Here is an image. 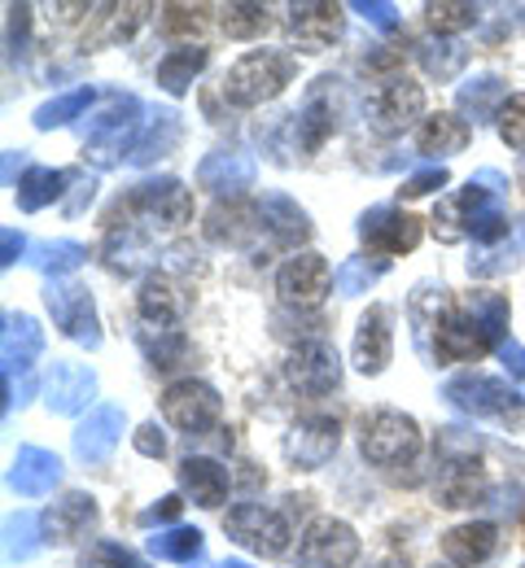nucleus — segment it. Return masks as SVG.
I'll return each mask as SVG.
<instances>
[{"mask_svg":"<svg viewBox=\"0 0 525 568\" xmlns=\"http://www.w3.org/2000/svg\"><path fill=\"white\" fill-rule=\"evenodd\" d=\"M508 297L504 293H468L460 306H451V315L443 320L438 337H434V358L438 363H468L482 358L486 351H499L508 342Z\"/></svg>","mask_w":525,"mask_h":568,"instance_id":"f257e3e1","label":"nucleus"},{"mask_svg":"<svg viewBox=\"0 0 525 568\" xmlns=\"http://www.w3.org/2000/svg\"><path fill=\"white\" fill-rule=\"evenodd\" d=\"M443 398H447L455 412L473 416V420H495V425L522 428L525 425V398L499 376H486V372H460L443 385Z\"/></svg>","mask_w":525,"mask_h":568,"instance_id":"f03ea898","label":"nucleus"},{"mask_svg":"<svg viewBox=\"0 0 525 568\" xmlns=\"http://www.w3.org/2000/svg\"><path fill=\"white\" fill-rule=\"evenodd\" d=\"M299 74V62L294 53H281V49H254L245 53L224 79V97L232 105H263V101H276L290 79Z\"/></svg>","mask_w":525,"mask_h":568,"instance_id":"7ed1b4c3","label":"nucleus"},{"mask_svg":"<svg viewBox=\"0 0 525 568\" xmlns=\"http://www.w3.org/2000/svg\"><path fill=\"white\" fill-rule=\"evenodd\" d=\"M504 193H508V180H504L499 171H477L464 189L447 193V197L434 206V236L447 241V245L464 241L482 214L491 211V206H499Z\"/></svg>","mask_w":525,"mask_h":568,"instance_id":"20e7f679","label":"nucleus"},{"mask_svg":"<svg viewBox=\"0 0 525 568\" xmlns=\"http://www.w3.org/2000/svg\"><path fill=\"white\" fill-rule=\"evenodd\" d=\"M360 450L376 468H398L421 455V428L394 407H376L360 420Z\"/></svg>","mask_w":525,"mask_h":568,"instance_id":"39448f33","label":"nucleus"},{"mask_svg":"<svg viewBox=\"0 0 525 568\" xmlns=\"http://www.w3.org/2000/svg\"><path fill=\"white\" fill-rule=\"evenodd\" d=\"M228 538L254 556H285L290 538H294V520L290 511L272 507V503H236L224 516Z\"/></svg>","mask_w":525,"mask_h":568,"instance_id":"423d86ee","label":"nucleus"},{"mask_svg":"<svg viewBox=\"0 0 525 568\" xmlns=\"http://www.w3.org/2000/svg\"><path fill=\"white\" fill-rule=\"evenodd\" d=\"M162 420L171 428H180V433H189V437H206L224 420V398L206 381L184 376V381L162 389Z\"/></svg>","mask_w":525,"mask_h":568,"instance_id":"0eeeda50","label":"nucleus"},{"mask_svg":"<svg viewBox=\"0 0 525 568\" xmlns=\"http://www.w3.org/2000/svg\"><path fill=\"white\" fill-rule=\"evenodd\" d=\"M141 128H145V119H141V101H137L132 92H123V97H110L105 110H101L97 119L83 123V141L92 144L97 162H114L123 149L137 144Z\"/></svg>","mask_w":525,"mask_h":568,"instance_id":"6e6552de","label":"nucleus"},{"mask_svg":"<svg viewBox=\"0 0 525 568\" xmlns=\"http://www.w3.org/2000/svg\"><path fill=\"white\" fill-rule=\"evenodd\" d=\"M421 114H425V92L416 79L394 74V79H381L373 88L368 123H373L376 136H403Z\"/></svg>","mask_w":525,"mask_h":568,"instance_id":"1a4fd4ad","label":"nucleus"},{"mask_svg":"<svg viewBox=\"0 0 525 568\" xmlns=\"http://www.w3.org/2000/svg\"><path fill=\"white\" fill-rule=\"evenodd\" d=\"M44 306L53 315V324L62 328V337H71L75 346L97 351L101 346V320L92 306V293L75 281H49L44 288Z\"/></svg>","mask_w":525,"mask_h":568,"instance_id":"9d476101","label":"nucleus"},{"mask_svg":"<svg viewBox=\"0 0 525 568\" xmlns=\"http://www.w3.org/2000/svg\"><path fill=\"white\" fill-rule=\"evenodd\" d=\"M360 560V534L337 516H315L299 538L302 568H351Z\"/></svg>","mask_w":525,"mask_h":568,"instance_id":"9b49d317","label":"nucleus"},{"mask_svg":"<svg viewBox=\"0 0 525 568\" xmlns=\"http://www.w3.org/2000/svg\"><path fill=\"white\" fill-rule=\"evenodd\" d=\"M337 442H342V428L333 416H302L285 433V459L302 473H315L337 455Z\"/></svg>","mask_w":525,"mask_h":568,"instance_id":"f8f14e48","label":"nucleus"},{"mask_svg":"<svg viewBox=\"0 0 525 568\" xmlns=\"http://www.w3.org/2000/svg\"><path fill=\"white\" fill-rule=\"evenodd\" d=\"M128 211H141L150 223H162V227H184L193 219V193L171 175L145 180L128 193Z\"/></svg>","mask_w":525,"mask_h":568,"instance_id":"ddd939ff","label":"nucleus"},{"mask_svg":"<svg viewBox=\"0 0 525 568\" xmlns=\"http://www.w3.org/2000/svg\"><path fill=\"white\" fill-rule=\"evenodd\" d=\"M285 376H290V385H294L299 394L320 398V394L337 389V381H342V358H337V351H333L329 342H299V346L290 351Z\"/></svg>","mask_w":525,"mask_h":568,"instance_id":"4468645a","label":"nucleus"},{"mask_svg":"<svg viewBox=\"0 0 525 568\" xmlns=\"http://www.w3.org/2000/svg\"><path fill=\"white\" fill-rule=\"evenodd\" d=\"M360 236L376 254H412L421 245V223L398 206H373L360 214Z\"/></svg>","mask_w":525,"mask_h":568,"instance_id":"2eb2a0df","label":"nucleus"},{"mask_svg":"<svg viewBox=\"0 0 525 568\" xmlns=\"http://www.w3.org/2000/svg\"><path fill=\"white\" fill-rule=\"evenodd\" d=\"M390 355H394V311L390 306H368L364 311V320H360V328H355V367L364 372V376H381L385 367H390Z\"/></svg>","mask_w":525,"mask_h":568,"instance_id":"dca6fc26","label":"nucleus"},{"mask_svg":"<svg viewBox=\"0 0 525 568\" xmlns=\"http://www.w3.org/2000/svg\"><path fill=\"white\" fill-rule=\"evenodd\" d=\"M451 315V293L438 281H421L407 297V320H412V342L421 358H434V337Z\"/></svg>","mask_w":525,"mask_h":568,"instance_id":"f3484780","label":"nucleus"},{"mask_svg":"<svg viewBox=\"0 0 525 568\" xmlns=\"http://www.w3.org/2000/svg\"><path fill=\"white\" fill-rule=\"evenodd\" d=\"M123 425H128V416L119 403H97L75 428V455L88 464H105L123 437Z\"/></svg>","mask_w":525,"mask_h":568,"instance_id":"a211bd4d","label":"nucleus"},{"mask_svg":"<svg viewBox=\"0 0 525 568\" xmlns=\"http://www.w3.org/2000/svg\"><path fill=\"white\" fill-rule=\"evenodd\" d=\"M434 495L443 507H473V503H486L491 495V481L477 464V455H460V459H438V481H434Z\"/></svg>","mask_w":525,"mask_h":568,"instance_id":"6ab92c4d","label":"nucleus"},{"mask_svg":"<svg viewBox=\"0 0 525 568\" xmlns=\"http://www.w3.org/2000/svg\"><path fill=\"white\" fill-rule=\"evenodd\" d=\"M198 184L215 197H241L254 189V158L241 149H215L198 162Z\"/></svg>","mask_w":525,"mask_h":568,"instance_id":"aec40b11","label":"nucleus"},{"mask_svg":"<svg viewBox=\"0 0 525 568\" xmlns=\"http://www.w3.org/2000/svg\"><path fill=\"white\" fill-rule=\"evenodd\" d=\"M333 284V272L320 254H294L285 258V267L276 272V293L285 297V306H315Z\"/></svg>","mask_w":525,"mask_h":568,"instance_id":"412c9836","label":"nucleus"},{"mask_svg":"<svg viewBox=\"0 0 525 568\" xmlns=\"http://www.w3.org/2000/svg\"><path fill=\"white\" fill-rule=\"evenodd\" d=\"M333 83L337 79H320V88L306 97V105H302L299 114H294V123H290V132H294V149L299 153H315L320 144L329 141L333 132H337V110H333Z\"/></svg>","mask_w":525,"mask_h":568,"instance_id":"4be33fe9","label":"nucleus"},{"mask_svg":"<svg viewBox=\"0 0 525 568\" xmlns=\"http://www.w3.org/2000/svg\"><path fill=\"white\" fill-rule=\"evenodd\" d=\"M259 227H263V236L276 250H299L302 241L311 236L306 211H302L294 197H285V193H263V202H259Z\"/></svg>","mask_w":525,"mask_h":568,"instance_id":"5701e85b","label":"nucleus"},{"mask_svg":"<svg viewBox=\"0 0 525 568\" xmlns=\"http://www.w3.org/2000/svg\"><path fill=\"white\" fill-rule=\"evenodd\" d=\"M97 394V376L79 363H53L49 381H44V403L53 416H79ZM92 412V407H88Z\"/></svg>","mask_w":525,"mask_h":568,"instance_id":"b1692460","label":"nucleus"},{"mask_svg":"<svg viewBox=\"0 0 525 568\" xmlns=\"http://www.w3.org/2000/svg\"><path fill=\"white\" fill-rule=\"evenodd\" d=\"M499 547V529L491 520H468L443 534V556L451 568H482Z\"/></svg>","mask_w":525,"mask_h":568,"instance_id":"393cba45","label":"nucleus"},{"mask_svg":"<svg viewBox=\"0 0 525 568\" xmlns=\"http://www.w3.org/2000/svg\"><path fill=\"white\" fill-rule=\"evenodd\" d=\"M62 481V459L44 446H22L13 455V468H9V486L22 498H40L49 495L53 486Z\"/></svg>","mask_w":525,"mask_h":568,"instance_id":"a878e982","label":"nucleus"},{"mask_svg":"<svg viewBox=\"0 0 525 568\" xmlns=\"http://www.w3.org/2000/svg\"><path fill=\"white\" fill-rule=\"evenodd\" d=\"M180 490L198 507H220V503H228V490H232V473L211 455H189L180 464Z\"/></svg>","mask_w":525,"mask_h":568,"instance_id":"bb28decb","label":"nucleus"},{"mask_svg":"<svg viewBox=\"0 0 525 568\" xmlns=\"http://www.w3.org/2000/svg\"><path fill=\"white\" fill-rule=\"evenodd\" d=\"M290 36L299 40L302 53H324L342 36V9L337 4H294Z\"/></svg>","mask_w":525,"mask_h":568,"instance_id":"cd10ccee","label":"nucleus"},{"mask_svg":"<svg viewBox=\"0 0 525 568\" xmlns=\"http://www.w3.org/2000/svg\"><path fill=\"white\" fill-rule=\"evenodd\" d=\"M97 498L92 495H67V498H58L40 520H44V538L49 542H75V538H83L92 525H97Z\"/></svg>","mask_w":525,"mask_h":568,"instance_id":"c85d7f7f","label":"nucleus"},{"mask_svg":"<svg viewBox=\"0 0 525 568\" xmlns=\"http://www.w3.org/2000/svg\"><path fill=\"white\" fill-rule=\"evenodd\" d=\"M40 355H44V328L31 315H4V381H13V372L27 376Z\"/></svg>","mask_w":525,"mask_h":568,"instance_id":"c756f323","label":"nucleus"},{"mask_svg":"<svg viewBox=\"0 0 525 568\" xmlns=\"http://www.w3.org/2000/svg\"><path fill=\"white\" fill-rule=\"evenodd\" d=\"M504 101H508V83L499 74H477V79H468V83L455 88V105H460L464 123H473V128L499 119Z\"/></svg>","mask_w":525,"mask_h":568,"instance_id":"7c9ffc66","label":"nucleus"},{"mask_svg":"<svg viewBox=\"0 0 525 568\" xmlns=\"http://www.w3.org/2000/svg\"><path fill=\"white\" fill-rule=\"evenodd\" d=\"M175 144H180V114H175V110H158V114L145 119L137 144L128 149V162H132V166H150L158 158H166Z\"/></svg>","mask_w":525,"mask_h":568,"instance_id":"2f4dec72","label":"nucleus"},{"mask_svg":"<svg viewBox=\"0 0 525 568\" xmlns=\"http://www.w3.org/2000/svg\"><path fill=\"white\" fill-rule=\"evenodd\" d=\"M473 141V128L460 119V114H430L416 132V149L425 158H451V153H464Z\"/></svg>","mask_w":525,"mask_h":568,"instance_id":"473e14b6","label":"nucleus"},{"mask_svg":"<svg viewBox=\"0 0 525 568\" xmlns=\"http://www.w3.org/2000/svg\"><path fill=\"white\" fill-rule=\"evenodd\" d=\"M206 62H211V49H206V44H175V49L158 62V88L171 92V97H184L189 83L206 71Z\"/></svg>","mask_w":525,"mask_h":568,"instance_id":"72a5a7b5","label":"nucleus"},{"mask_svg":"<svg viewBox=\"0 0 525 568\" xmlns=\"http://www.w3.org/2000/svg\"><path fill=\"white\" fill-rule=\"evenodd\" d=\"M259 211H250V206H215V211L206 214V236L215 241V245H232V250H241V245H250V236H259L263 227L254 223Z\"/></svg>","mask_w":525,"mask_h":568,"instance_id":"f704fd0d","label":"nucleus"},{"mask_svg":"<svg viewBox=\"0 0 525 568\" xmlns=\"http://www.w3.org/2000/svg\"><path fill=\"white\" fill-rule=\"evenodd\" d=\"M71 180V171H53V166H31L22 180H18V189H13V197H18V211H27V214H36V211H44L49 202H58Z\"/></svg>","mask_w":525,"mask_h":568,"instance_id":"c9c22d12","label":"nucleus"},{"mask_svg":"<svg viewBox=\"0 0 525 568\" xmlns=\"http://www.w3.org/2000/svg\"><path fill=\"white\" fill-rule=\"evenodd\" d=\"M137 306H141L145 328H175V320H180V293L162 281V276H145L141 281Z\"/></svg>","mask_w":525,"mask_h":568,"instance_id":"e433bc0d","label":"nucleus"},{"mask_svg":"<svg viewBox=\"0 0 525 568\" xmlns=\"http://www.w3.org/2000/svg\"><path fill=\"white\" fill-rule=\"evenodd\" d=\"M416 62H421V71L430 74V79H438V83H447L455 74L464 71V62H468V53L460 49V44H451L443 36H425V40H416Z\"/></svg>","mask_w":525,"mask_h":568,"instance_id":"4c0bfd02","label":"nucleus"},{"mask_svg":"<svg viewBox=\"0 0 525 568\" xmlns=\"http://www.w3.org/2000/svg\"><path fill=\"white\" fill-rule=\"evenodd\" d=\"M137 342H141V351H145V358L158 372H171V367H180L189 358V337L180 328H141Z\"/></svg>","mask_w":525,"mask_h":568,"instance_id":"58836bf2","label":"nucleus"},{"mask_svg":"<svg viewBox=\"0 0 525 568\" xmlns=\"http://www.w3.org/2000/svg\"><path fill=\"white\" fill-rule=\"evenodd\" d=\"M150 556L171 560V565H193V560L202 556V534H198V529H184V525L158 529L150 538Z\"/></svg>","mask_w":525,"mask_h":568,"instance_id":"ea45409f","label":"nucleus"},{"mask_svg":"<svg viewBox=\"0 0 525 568\" xmlns=\"http://www.w3.org/2000/svg\"><path fill=\"white\" fill-rule=\"evenodd\" d=\"M40 529H44V520H40L36 511L9 516V520H4V556H9V560H31V556L40 551Z\"/></svg>","mask_w":525,"mask_h":568,"instance_id":"a19ab883","label":"nucleus"},{"mask_svg":"<svg viewBox=\"0 0 525 568\" xmlns=\"http://www.w3.org/2000/svg\"><path fill=\"white\" fill-rule=\"evenodd\" d=\"M385 267H390L385 258H364V254H360V258H346V263L333 272V288H337L342 297L368 293V288H373V284L385 276Z\"/></svg>","mask_w":525,"mask_h":568,"instance_id":"79ce46f5","label":"nucleus"},{"mask_svg":"<svg viewBox=\"0 0 525 568\" xmlns=\"http://www.w3.org/2000/svg\"><path fill=\"white\" fill-rule=\"evenodd\" d=\"M220 27L228 31V40H259L272 27V9L267 4H228Z\"/></svg>","mask_w":525,"mask_h":568,"instance_id":"37998d69","label":"nucleus"},{"mask_svg":"<svg viewBox=\"0 0 525 568\" xmlns=\"http://www.w3.org/2000/svg\"><path fill=\"white\" fill-rule=\"evenodd\" d=\"M88 105H92V88H75V92H67V97H53V101H44V105L36 110V128H40V132H53V128L79 119Z\"/></svg>","mask_w":525,"mask_h":568,"instance_id":"c03bdc74","label":"nucleus"},{"mask_svg":"<svg viewBox=\"0 0 525 568\" xmlns=\"http://www.w3.org/2000/svg\"><path fill=\"white\" fill-rule=\"evenodd\" d=\"M83 258H88V250H83L79 241H49V245H40V258H36V267H40L44 276L62 281V276H71V272H75Z\"/></svg>","mask_w":525,"mask_h":568,"instance_id":"a18cd8bd","label":"nucleus"},{"mask_svg":"<svg viewBox=\"0 0 525 568\" xmlns=\"http://www.w3.org/2000/svg\"><path fill=\"white\" fill-rule=\"evenodd\" d=\"M517 267V241H504L495 250H482L477 258H468V276L491 281V276H508Z\"/></svg>","mask_w":525,"mask_h":568,"instance_id":"49530a36","label":"nucleus"},{"mask_svg":"<svg viewBox=\"0 0 525 568\" xmlns=\"http://www.w3.org/2000/svg\"><path fill=\"white\" fill-rule=\"evenodd\" d=\"M324 328V320H320V311H290V306H281L276 315H272V333L276 337H302V342H320L315 333Z\"/></svg>","mask_w":525,"mask_h":568,"instance_id":"de8ad7c7","label":"nucleus"},{"mask_svg":"<svg viewBox=\"0 0 525 568\" xmlns=\"http://www.w3.org/2000/svg\"><path fill=\"white\" fill-rule=\"evenodd\" d=\"M79 568H145V560L137 551H128L123 542H92L79 556Z\"/></svg>","mask_w":525,"mask_h":568,"instance_id":"09e8293b","label":"nucleus"},{"mask_svg":"<svg viewBox=\"0 0 525 568\" xmlns=\"http://www.w3.org/2000/svg\"><path fill=\"white\" fill-rule=\"evenodd\" d=\"M425 13H430V22H434L438 31H468V27H477V18H482V9H477V4H464V0L430 4Z\"/></svg>","mask_w":525,"mask_h":568,"instance_id":"8fccbe9b","label":"nucleus"},{"mask_svg":"<svg viewBox=\"0 0 525 568\" xmlns=\"http://www.w3.org/2000/svg\"><path fill=\"white\" fill-rule=\"evenodd\" d=\"M499 136H504V144L508 149H517V153H525V92H513L508 101H504V110H499Z\"/></svg>","mask_w":525,"mask_h":568,"instance_id":"3c124183","label":"nucleus"},{"mask_svg":"<svg viewBox=\"0 0 525 568\" xmlns=\"http://www.w3.org/2000/svg\"><path fill=\"white\" fill-rule=\"evenodd\" d=\"M434 450H438V459H460V455H477V450H482V437H477L473 428L447 425V428H438V437H434Z\"/></svg>","mask_w":525,"mask_h":568,"instance_id":"603ef678","label":"nucleus"},{"mask_svg":"<svg viewBox=\"0 0 525 568\" xmlns=\"http://www.w3.org/2000/svg\"><path fill=\"white\" fill-rule=\"evenodd\" d=\"M351 9H355L364 22H373L376 31H385V36H394V31H398V9H394L390 0H355Z\"/></svg>","mask_w":525,"mask_h":568,"instance_id":"864d4df0","label":"nucleus"},{"mask_svg":"<svg viewBox=\"0 0 525 568\" xmlns=\"http://www.w3.org/2000/svg\"><path fill=\"white\" fill-rule=\"evenodd\" d=\"M447 184V166H425V171H416V175H407L403 180V197H430L434 189H443Z\"/></svg>","mask_w":525,"mask_h":568,"instance_id":"5fc2aeb1","label":"nucleus"},{"mask_svg":"<svg viewBox=\"0 0 525 568\" xmlns=\"http://www.w3.org/2000/svg\"><path fill=\"white\" fill-rule=\"evenodd\" d=\"M180 507H184V503H180L175 495H162L153 507L141 511V525H150V529L153 525H175V520H180Z\"/></svg>","mask_w":525,"mask_h":568,"instance_id":"6e6d98bb","label":"nucleus"},{"mask_svg":"<svg viewBox=\"0 0 525 568\" xmlns=\"http://www.w3.org/2000/svg\"><path fill=\"white\" fill-rule=\"evenodd\" d=\"M495 355H499V363H504V372H508L513 381H522V385H525V346H522V342H513V337H508V342H504Z\"/></svg>","mask_w":525,"mask_h":568,"instance_id":"4d7b16f0","label":"nucleus"},{"mask_svg":"<svg viewBox=\"0 0 525 568\" xmlns=\"http://www.w3.org/2000/svg\"><path fill=\"white\" fill-rule=\"evenodd\" d=\"M132 442H137V450L150 455V459H162V455H166V437H162V428L158 425H141Z\"/></svg>","mask_w":525,"mask_h":568,"instance_id":"13d9d810","label":"nucleus"},{"mask_svg":"<svg viewBox=\"0 0 525 568\" xmlns=\"http://www.w3.org/2000/svg\"><path fill=\"white\" fill-rule=\"evenodd\" d=\"M27 27H31V9H27V4L9 9V49H13V53H22V44H27Z\"/></svg>","mask_w":525,"mask_h":568,"instance_id":"bf43d9fd","label":"nucleus"},{"mask_svg":"<svg viewBox=\"0 0 525 568\" xmlns=\"http://www.w3.org/2000/svg\"><path fill=\"white\" fill-rule=\"evenodd\" d=\"M22 250H27V236L13 232V227H4V236H0V267H13L22 258Z\"/></svg>","mask_w":525,"mask_h":568,"instance_id":"052dcab7","label":"nucleus"},{"mask_svg":"<svg viewBox=\"0 0 525 568\" xmlns=\"http://www.w3.org/2000/svg\"><path fill=\"white\" fill-rule=\"evenodd\" d=\"M13 171H22V175L31 171V166H27V149H9V153H4V184H13Z\"/></svg>","mask_w":525,"mask_h":568,"instance_id":"680f3d73","label":"nucleus"},{"mask_svg":"<svg viewBox=\"0 0 525 568\" xmlns=\"http://www.w3.org/2000/svg\"><path fill=\"white\" fill-rule=\"evenodd\" d=\"M92 193H97V184H92V180H79V193L71 197V202H67V211L79 214L83 206H88V202H92Z\"/></svg>","mask_w":525,"mask_h":568,"instance_id":"e2e57ef3","label":"nucleus"},{"mask_svg":"<svg viewBox=\"0 0 525 568\" xmlns=\"http://www.w3.org/2000/svg\"><path fill=\"white\" fill-rule=\"evenodd\" d=\"M368 568H407V560H376V565Z\"/></svg>","mask_w":525,"mask_h":568,"instance_id":"0e129e2a","label":"nucleus"},{"mask_svg":"<svg viewBox=\"0 0 525 568\" xmlns=\"http://www.w3.org/2000/svg\"><path fill=\"white\" fill-rule=\"evenodd\" d=\"M215 568H250L245 560H224V565H215Z\"/></svg>","mask_w":525,"mask_h":568,"instance_id":"69168bd1","label":"nucleus"},{"mask_svg":"<svg viewBox=\"0 0 525 568\" xmlns=\"http://www.w3.org/2000/svg\"><path fill=\"white\" fill-rule=\"evenodd\" d=\"M522 189H525V162H522Z\"/></svg>","mask_w":525,"mask_h":568,"instance_id":"338daca9","label":"nucleus"},{"mask_svg":"<svg viewBox=\"0 0 525 568\" xmlns=\"http://www.w3.org/2000/svg\"><path fill=\"white\" fill-rule=\"evenodd\" d=\"M522 18H525V13H522Z\"/></svg>","mask_w":525,"mask_h":568,"instance_id":"774afa93","label":"nucleus"}]
</instances>
